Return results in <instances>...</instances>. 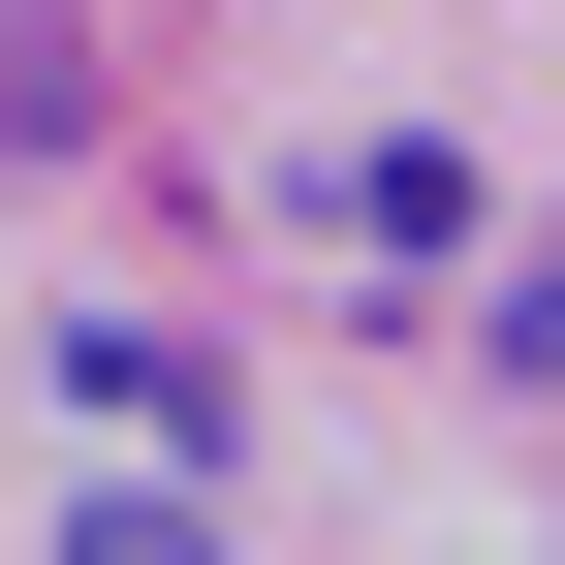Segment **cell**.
I'll return each mask as SVG.
<instances>
[{
	"label": "cell",
	"instance_id": "2",
	"mask_svg": "<svg viewBox=\"0 0 565 565\" xmlns=\"http://www.w3.org/2000/svg\"><path fill=\"white\" fill-rule=\"evenodd\" d=\"M315 221H345V252H440V221H471V158H440V126H377V158H315Z\"/></svg>",
	"mask_w": 565,
	"mask_h": 565
},
{
	"label": "cell",
	"instance_id": "4",
	"mask_svg": "<svg viewBox=\"0 0 565 565\" xmlns=\"http://www.w3.org/2000/svg\"><path fill=\"white\" fill-rule=\"evenodd\" d=\"M32 565H221V534H189V503H63Z\"/></svg>",
	"mask_w": 565,
	"mask_h": 565
},
{
	"label": "cell",
	"instance_id": "1",
	"mask_svg": "<svg viewBox=\"0 0 565 565\" xmlns=\"http://www.w3.org/2000/svg\"><path fill=\"white\" fill-rule=\"evenodd\" d=\"M63 408H126V440H252V377H221V345H158V315L63 345Z\"/></svg>",
	"mask_w": 565,
	"mask_h": 565
},
{
	"label": "cell",
	"instance_id": "3",
	"mask_svg": "<svg viewBox=\"0 0 565 565\" xmlns=\"http://www.w3.org/2000/svg\"><path fill=\"white\" fill-rule=\"evenodd\" d=\"M63 126H95V32H63V0H0V158H63Z\"/></svg>",
	"mask_w": 565,
	"mask_h": 565
},
{
	"label": "cell",
	"instance_id": "5",
	"mask_svg": "<svg viewBox=\"0 0 565 565\" xmlns=\"http://www.w3.org/2000/svg\"><path fill=\"white\" fill-rule=\"evenodd\" d=\"M503 377H565V252H534V282H503Z\"/></svg>",
	"mask_w": 565,
	"mask_h": 565
}]
</instances>
